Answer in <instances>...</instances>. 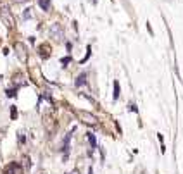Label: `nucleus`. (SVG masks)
Returning a JSON list of instances; mask_svg holds the SVG:
<instances>
[{"instance_id": "obj_4", "label": "nucleus", "mask_w": 183, "mask_h": 174, "mask_svg": "<svg viewBox=\"0 0 183 174\" xmlns=\"http://www.w3.org/2000/svg\"><path fill=\"white\" fill-rule=\"evenodd\" d=\"M50 36H52V38H55V40H61L62 36H64L61 24H52V26H50Z\"/></svg>"}, {"instance_id": "obj_12", "label": "nucleus", "mask_w": 183, "mask_h": 174, "mask_svg": "<svg viewBox=\"0 0 183 174\" xmlns=\"http://www.w3.org/2000/svg\"><path fill=\"white\" fill-rule=\"evenodd\" d=\"M16 95V90H7V97H14Z\"/></svg>"}, {"instance_id": "obj_6", "label": "nucleus", "mask_w": 183, "mask_h": 174, "mask_svg": "<svg viewBox=\"0 0 183 174\" xmlns=\"http://www.w3.org/2000/svg\"><path fill=\"white\" fill-rule=\"evenodd\" d=\"M38 5H40L43 10H49L50 9V0H38Z\"/></svg>"}, {"instance_id": "obj_8", "label": "nucleus", "mask_w": 183, "mask_h": 174, "mask_svg": "<svg viewBox=\"0 0 183 174\" xmlns=\"http://www.w3.org/2000/svg\"><path fill=\"white\" fill-rule=\"evenodd\" d=\"M118 97H119V84L114 83V98H118Z\"/></svg>"}, {"instance_id": "obj_2", "label": "nucleus", "mask_w": 183, "mask_h": 174, "mask_svg": "<svg viewBox=\"0 0 183 174\" xmlns=\"http://www.w3.org/2000/svg\"><path fill=\"white\" fill-rule=\"evenodd\" d=\"M14 48H16V53H17V57H19L21 62L28 61V52H26V47H24L23 43H16V45H14Z\"/></svg>"}, {"instance_id": "obj_5", "label": "nucleus", "mask_w": 183, "mask_h": 174, "mask_svg": "<svg viewBox=\"0 0 183 174\" xmlns=\"http://www.w3.org/2000/svg\"><path fill=\"white\" fill-rule=\"evenodd\" d=\"M5 174H23V169H21L19 164H16V162H12V164H9L7 167H5V171H4Z\"/></svg>"}, {"instance_id": "obj_1", "label": "nucleus", "mask_w": 183, "mask_h": 174, "mask_svg": "<svg viewBox=\"0 0 183 174\" xmlns=\"http://www.w3.org/2000/svg\"><path fill=\"white\" fill-rule=\"evenodd\" d=\"M0 19L4 21V24H5L7 28H14V26H16L14 16H12V12L9 10V7H5V5L0 7Z\"/></svg>"}, {"instance_id": "obj_11", "label": "nucleus", "mask_w": 183, "mask_h": 174, "mask_svg": "<svg viewBox=\"0 0 183 174\" xmlns=\"http://www.w3.org/2000/svg\"><path fill=\"white\" fill-rule=\"evenodd\" d=\"M31 9H26V12H24V19H28V17H31Z\"/></svg>"}, {"instance_id": "obj_7", "label": "nucleus", "mask_w": 183, "mask_h": 174, "mask_svg": "<svg viewBox=\"0 0 183 174\" xmlns=\"http://www.w3.org/2000/svg\"><path fill=\"white\" fill-rule=\"evenodd\" d=\"M85 78H86V74L83 72L81 76H80V78L76 79V86H81V84H85V83H86V79H85Z\"/></svg>"}, {"instance_id": "obj_13", "label": "nucleus", "mask_w": 183, "mask_h": 174, "mask_svg": "<svg viewBox=\"0 0 183 174\" xmlns=\"http://www.w3.org/2000/svg\"><path fill=\"white\" fill-rule=\"evenodd\" d=\"M69 174H80V171H71Z\"/></svg>"}, {"instance_id": "obj_10", "label": "nucleus", "mask_w": 183, "mask_h": 174, "mask_svg": "<svg viewBox=\"0 0 183 174\" xmlns=\"http://www.w3.org/2000/svg\"><path fill=\"white\" fill-rule=\"evenodd\" d=\"M88 140H90L92 147H95V136H93V134H88Z\"/></svg>"}, {"instance_id": "obj_3", "label": "nucleus", "mask_w": 183, "mask_h": 174, "mask_svg": "<svg viewBox=\"0 0 183 174\" xmlns=\"http://www.w3.org/2000/svg\"><path fill=\"white\" fill-rule=\"evenodd\" d=\"M78 116H80V119H81L83 123H86V124H97V117H95V116H92V114H88V112H85V110H80V112H78Z\"/></svg>"}, {"instance_id": "obj_9", "label": "nucleus", "mask_w": 183, "mask_h": 174, "mask_svg": "<svg viewBox=\"0 0 183 174\" xmlns=\"http://www.w3.org/2000/svg\"><path fill=\"white\" fill-rule=\"evenodd\" d=\"M10 117H12V119H16V117H17V112H16V107H10Z\"/></svg>"}]
</instances>
